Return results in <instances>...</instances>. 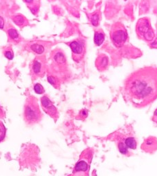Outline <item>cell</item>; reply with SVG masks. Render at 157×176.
Wrapping results in <instances>:
<instances>
[{
    "mask_svg": "<svg viewBox=\"0 0 157 176\" xmlns=\"http://www.w3.org/2000/svg\"><path fill=\"white\" fill-rule=\"evenodd\" d=\"M123 96L136 108H144L157 98V68L145 67L125 79Z\"/></svg>",
    "mask_w": 157,
    "mask_h": 176,
    "instance_id": "1",
    "label": "cell"
},
{
    "mask_svg": "<svg viewBox=\"0 0 157 176\" xmlns=\"http://www.w3.org/2000/svg\"><path fill=\"white\" fill-rule=\"evenodd\" d=\"M42 114L38 104L37 99L33 96L26 98L24 109V119L28 125H33L39 123Z\"/></svg>",
    "mask_w": 157,
    "mask_h": 176,
    "instance_id": "2",
    "label": "cell"
},
{
    "mask_svg": "<svg viewBox=\"0 0 157 176\" xmlns=\"http://www.w3.org/2000/svg\"><path fill=\"white\" fill-rule=\"evenodd\" d=\"M136 33L139 39L144 40L147 43H152L155 39V33L151 26L150 19L144 17L138 20L136 25Z\"/></svg>",
    "mask_w": 157,
    "mask_h": 176,
    "instance_id": "3",
    "label": "cell"
},
{
    "mask_svg": "<svg viewBox=\"0 0 157 176\" xmlns=\"http://www.w3.org/2000/svg\"><path fill=\"white\" fill-rule=\"evenodd\" d=\"M110 36L112 42L117 48H121L126 43L128 33L125 26L120 22L114 23L111 26Z\"/></svg>",
    "mask_w": 157,
    "mask_h": 176,
    "instance_id": "4",
    "label": "cell"
},
{
    "mask_svg": "<svg viewBox=\"0 0 157 176\" xmlns=\"http://www.w3.org/2000/svg\"><path fill=\"white\" fill-rule=\"evenodd\" d=\"M72 52V59L75 62H80L85 57L86 52V41L81 37L76 38L68 43Z\"/></svg>",
    "mask_w": 157,
    "mask_h": 176,
    "instance_id": "5",
    "label": "cell"
},
{
    "mask_svg": "<svg viewBox=\"0 0 157 176\" xmlns=\"http://www.w3.org/2000/svg\"><path fill=\"white\" fill-rule=\"evenodd\" d=\"M46 70V59L44 56L37 57L30 65V73L32 78H41Z\"/></svg>",
    "mask_w": 157,
    "mask_h": 176,
    "instance_id": "6",
    "label": "cell"
},
{
    "mask_svg": "<svg viewBox=\"0 0 157 176\" xmlns=\"http://www.w3.org/2000/svg\"><path fill=\"white\" fill-rule=\"evenodd\" d=\"M52 45V43L48 41L35 40L27 43L25 49L37 55H42L50 49Z\"/></svg>",
    "mask_w": 157,
    "mask_h": 176,
    "instance_id": "7",
    "label": "cell"
},
{
    "mask_svg": "<svg viewBox=\"0 0 157 176\" xmlns=\"http://www.w3.org/2000/svg\"><path fill=\"white\" fill-rule=\"evenodd\" d=\"M51 59L55 70L64 71L67 68V60L64 52L61 49H55L51 53Z\"/></svg>",
    "mask_w": 157,
    "mask_h": 176,
    "instance_id": "8",
    "label": "cell"
},
{
    "mask_svg": "<svg viewBox=\"0 0 157 176\" xmlns=\"http://www.w3.org/2000/svg\"><path fill=\"white\" fill-rule=\"evenodd\" d=\"M41 103L44 111L55 120H57L59 118L57 109L56 108V107L54 105L53 103L50 101V99L48 97V96L44 95L42 96L41 98Z\"/></svg>",
    "mask_w": 157,
    "mask_h": 176,
    "instance_id": "9",
    "label": "cell"
},
{
    "mask_svg": "<svg viewBox=\"0 0 157 176\" xmlns=\"http://www.w3.org/2000/svg\"><path fill=\"white\" fill-rule=\"evenodd\" d=\"M141 149L147 153L154 152L157 150V139L153 136L147 138L142 143Z\"/></svg>",
    "mask_w": 157,
    "mask_h": 176,
    "instance_id": "10",
    "label": "cell"
},
{
    "mask_svg": "<svg viewBox=\"0 0 157 176\" xmlns=\"http://www.w3.org/2000/svg\"><path fill=\"white\" fill-rule=\"evenodd\" d=\"M95 65L97 70L99 71H105L107 70L108 65H109V58H108L106 54H100L97 58L95 61Z\"/></svg>",
    "mask_w": 157,
    "mask_h": 176,
    "instance_id": "11",
    "label": "cell"
},
{
    "mask_svg": "<svg viewBox=\"0 0 157 176\" xmlns=\"http://www.w3.org/2000/svg\"><path fill=\"white\" fill-rule=\"evenodd\" d=\"M119 137L123 141L125 146L127 147L128 149L134 150L137 147V141L136 138L132 135H122L119 134Z\"/></svg>",
    "mask_w": 157,
    "mask_h": 176,
    "instance_id": "12",
    "label": "cell"
},
{
    "mask_svg": "<svg viewBox=\"0 0 157 176\" xmlns=\"http://www.w3.org/2000/svg\"><path fill=\"white\" fill-rule=\"evenodd\" d=\"M7 34H8L9 41L14 43H18L22 39L17 30L13 26H10L6 29Z\"/></svg>",
    "mask_w": 157,
    "mask_h": 176,
    "instance_id": "13",
    "label": "cell"
},
{
    "mask_svg": "<svg viewBox=\"0 0 157 176\" xmlns=\"http://www.w3.org/2000/svg\"><path fill=\"white\" fill-rule=\"evenodd\" d=\"M105 40V33L102 28H97L95 30L94 35V42L97 46L102 45Z\"/></svg>",
    "mask_w": 157,
    "mask_h": 176,
    "instance_id": "14",
    "label": "cell"
},
{
    "mask_svg": "<svg viewBox=\"0 0 157 176\" xmlns=\"http://www.w3.org/2000/svg\"><path fill=\"white\" fill-rule=\"evenodd\" d=\"M12 19L16 25L20 27H24L29 24V21L24 15L21 14H16L15 15H13Z\"/></svg>",
    "mask_w": 157,
    "mask_h": 176,
    "instance_id": "15",
    "label": "cell"
},
{
    "mask_svg": "<svg viewBox=\"0 0 157 176\" xmlns=\"http://www.w3.org/2000/svg\"><path fill=\"white\" fill-rule=\"evenodd\" d=\"M89 19L90 21V23H91L93 26L98 27L100 23L101 19H102L100 10H97L94 13L90 14Z\"/></svg>",
    "mask_w": 157,
    "mask_h": 176,
    "instance_id": "16",
    "label": "cell"
},
{
    "mask_svg": "<svg viewBox=\"0 0 157 176\" xmlns=\"http://www.w3.org/2000/svg\"><path fill=\"white\" fill-rule=\"evenodd\" d=\"M24 3H26L27 6L30 10L31 13L33 15H36L39 12V6H40V2L39 1H24Z\"/></svg>",
    "mask_w": 157,
    "mask_h": 176,
    "instance_id": "17",
    "label": "cell"
},
{
    "mask_svg": "<svg viewBox=\"0 0 157 176\" xmlns=\"http://www.w3.org/2000/svg\"><path fill=\"white\" fill-rule=\"evenodd\" d=\"M117 147H118V151H119V152L121 154L124 155V156H129V154H130V151H129V149H128L127 147L125 146L124 142L122 140V139L119 136H118V138Z\"/></svg>",
    "mask_w": 157,
    "mask_h": 176,
    "instance_id": "18",
    "label": "cell"
},
{
    "mask_svg": "<svg viewBox=\"0 0 157 176\" xmlns=\"http://www.w3.org/2000/svg\"><path fill=\"white\" fill-rule=\"evenodd\" d=\"M48 81L56 89H59L60 88V81H59V79L57 76H55L53 74H48Z\"/></svg>",
    "mask_w": 157,
    "mask_h": 176,
    "instance_id": "19",
    "label": "cell"
},
{
    "mask_svg": "<svg viewBox=\"0 0 157 176\" xmlns=\"http://www.w3.org/2000/svg\"><path fill=\"white\" fill-rule=\"evenodd\" d=\"M3 55L9 60H12L14 57V53L12 50V48L10 47L6 48L4 50H3Z\"/></svg>",
    "mask_w": 157,
    "mask_h": 176,
    "instance_id": "20",
    "label": "cell"
},
{
    "mask_svg": "<svg viewBox=\"0 0 157 176\" xmlns=\"http://www.w3.org/2000/svg\"><path fill=\"white\" fill-rule=\"evenodd\" d=\"M34 90L37 94H42L45 92L44 87L40 83H36L34 85Z\"/></svg>",
    "mask_w": 157,
    "mask_h": 176,
    "instance_id": "21",
    "label": "cell"
},
{
    "mask_svg": "<svg viewBox=\"0 0 157 176\" xmlns=\"http://www.w3.org/2000/svg\"><path fill=\"white\" fill-rule=\"evenodd\" d=\"M6 136V128L3 124L0 122V142L4 139V138Z\"/></svg>",
    "mask_w": 157,
    "mask_h": 176,
    "instance_id": "22",
    "label": "cell"
},
{
    "mask_svg": "<svg viewBox=\"0 0 157 176\" xmlns=\"http://www.w3.org/2000/svg\"><path fill=\"white\" fill-rule=\"evenodd\" d=\"M4 27V20L3 17L0 16V29H3Z\"/></svg>",
    "mask_w": 157,
    "mask_h": 176,
    "instance_id": "23",
    "label": "cell"
},
{
    "mask_svg": "<svg viewBox=\"0 0 157 176\" xmlns=\"http://www.w3.org/2000/svg\"><path fill=\"white\" fill-rule=\"evenodd\" d=\"M152 120L154 123H157V109L154 112V114H153V117H152Z\"/></svg>",
    "mask_w": 157,
    "mask_h": 176,
    "instance_id": "24",
    "label": "cell"
}]
</instances>
